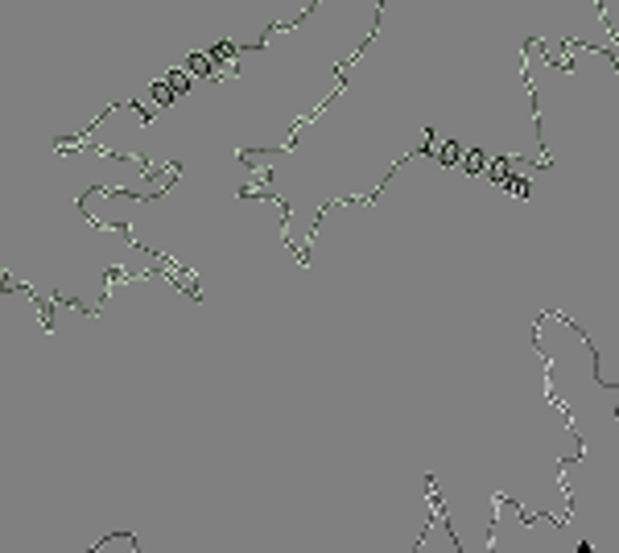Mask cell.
Returning <instances> with one entry per match:
<instances>
[{
  "label": "cell",
  "mask_w": 619,
  "mask_h": 553,
  "mask_svg": "<svg viewBox=\"0 0 619 553\" xmlns=\"http://www.w3.org/2000/svg\"><path fill=\"white\" fill-rule=\"evenodd\" d=\"M520 74H525V87L533 91V78H529V66H525V58H520ZM533 120L541 124V112H537V95H533Z\"/></svg>",
  "instance_id": "6da1fadb"
}]
</instances>
